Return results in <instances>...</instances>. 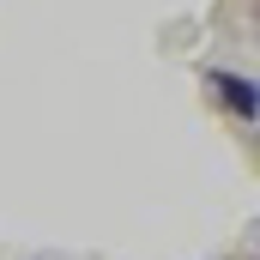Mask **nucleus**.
I'll return each instance as SVG.
<instances>
[{"label": "nucleus", "instance_id": "obj_1", "mask_svg": "<svg viewBox=\"0 0 260 260\" xmlns=\"http://www.w3.org/2000/svg\"><path fill=\"white\" fill-rule=\"evenodd\" d=\"M206 79H212V91L224 97V109H230L242 127H254V115H260V91H254V79H248V73H230V67H212Z\"/></svg>", "mask_w": 260, "mask_h": 260}]
</instances>
